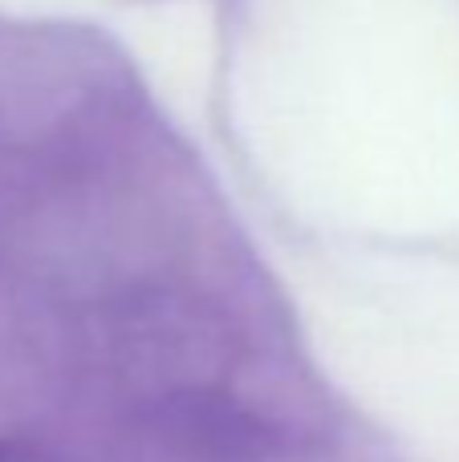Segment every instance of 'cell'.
I'll return each mask as SVG.
<instances>
[{
	"label": "cell",
	"instance_id": "obj_1",
	"mask_svg": "<svg viewBox=\"0 0 459 462\" xmlns=\"http://www.w3.org/2000/svg\"><path fill=\"white\" fill-rule=\"evenodd\" d=\"M0 462H41V458L24 455V450H13V447H0Z\"/></svg>",
	"mask_w": 459,
	"mask_h": 462
}]
</instances>
